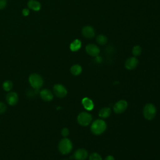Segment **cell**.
I'll list each match as a JSON object with an SVG mask.
<instances>
[{
    "label": "cell",
    "mask_w": 160,
    "mask_h": 160,
    "mask_svg": "<svg viewBox=\"0 0 160 160\" xmlns=\"http://www.w3.org/2000/svg\"><path fill=\"white\" fill-rule=\"evenodd\" d=\"M107 124L102 119H98L92 122L91 126V131L95 135L102 134L106 129Z\"/></svg>",
    "instance_id": "1"
},
{
    "label": "cell",
    "mask_w": 160,
    "mask_h": 160,
    "mask_svg": "<svg viewBox=\"0 0 160 160\" xmlns=\"http://www.w3.org/2000/svg\"><path fill=\"white\" fill-rule=\"evenodd\" d=\"M59 152L63 155H66L71 152L72 149V143L71 141L67 138H64L60 140L58 146Z\"/></svg>",
    "instance_id": "2"
},
{
    "label": "cell",
    "mask_w": 160,
    "mask_h": 160,
    "mask_svg": "<svg viewBox=\"0 0 160 160\" xmlns=\"http://www.w3.org/2000/svg\"><path fill=\"white\" fill-rule=\"evenodd\" d=\"M28 82L34 89H40L44 84L43 78L38 73L31 74L28 77Z\"/></svg>",
    "instance_id": "3"
},
{
    "label": "cell",
    "mask_w": 160,
    "mask_h": 160,
    "mask_svg": "<svg viewBox=\"0 0 160 160\" xmlns=\"http://www.w3.org/2000/svg\"><path fill=\"white\" fill-rule=\"evenodd\" d=\"M156 115V108L152 103L146 104L143 108V116L147 120L153 119Z\"/></svg>",
    "instance_id": "4"
},
{
    "label": "cell",
    "mask_w": 160,
    "mask_h": 160,
    "mask_svg": "<svg viewBox=\"0 0 160 160\" xmlns=\"http://www.w3.org/2000/svg\"><path fill=\"white\" fill-rule=\"evenodd\" d=\"M92 119V117L91 114L87 112H80L77 117V121L78 124L82 126H86L89 125Z\"/></svg>",
    "instance_id": "5"
},
{
    "label": "cell",
    "mask_w": 160,
    "mask_h": 160,
    "mask_svg": "<svg viewBox=\"0 0 160 160\" xmlns=\"http://www.w3.org/2000/svg\"><path fill=\"white\" fill-rule=\"evenodd\" d=\"M53 93L58 98H63L68 94V91L62 84H56L53 86Z\"/></svg>",
    "instance_id": "6"
},
{
    "label": "cell",
    "mask_w": 160,
    "mask_h": 160,
    "mask_svg": "<svg viewBox=\"0 0 160 160\" xmlns=\"http://www.w3.org/2000/svg\"><path fill=\"white\" fill-rule=\"evenodd\" d=\"M128 106V104L126 100L121 99L114 104L113 106V110L116 114H121L126 110Z\"/></svg>",
    "instance_id": "7"
},
{
    "label": "cell",
    "mask_w": 160,
    "mask_h": 160,
    "mask_svg": "<svg viewBox=\"0 0 160 160\" xmlns=\"http://www.w3.org/2000/svg\"><path fill=\"white\" fill-rule=\"evenodd\" d=\"M19 101V97L17 92L14 91L8 92L6 96V101L9 106L16 105Z\"/></svg>",
    "instance_id": "8"
},
{
    "label": "cell",
    "mask_w": 160,
    "mask_h": 160,
    "mask_svg": "<svg viewBox=\"0 0 160 160\" xmlns=\"http://www.w3.org/2000/svg\"><path fill=\"white\" fill-rule=\"evenodd\" d=\"M40 98L46 102H50L53 99L54 94L48 89H42L39 91Z\"/></svg>",
    "instance_id": "9"
},
{
    "label": "cell",
    "mask_w": 160,
    "mask_h": 160,
    "mask_svg": "<svg viewBox=\"0 0 160 160\" xmlns=\"http://www.w3.org/2000/svg\"><path fill=\"white\" fill-rule=\"evenodd\" d=\"M86 52L93 57H96L99 55L100 52V49L98 46L94 44H89L86 46Z\"/></svg>",
    "instance_id": "10"
},
{
    "label": "cell",
    "mask_w": 160,
    "mask_h": 160,
    "mask_svg": "<svg viewBox=\"0 0 160 160\" xmlns=\"http://www.w3.org/2000/svg\"><path fill=\"white\" fill-rule=\"evenodd\" d=\"M88 156V151L83 148H79L77 149L73 154V158L76 160H85L87 159Z\"/></svg>",
    "instance_id": "11"
},
{
    "label": "cell",
    "mask_w": 160,
    "mask_h": 160,
    "mask_svg": "<svg viewBox=\"0 0 160 160\" xmlns=\"http://www.w3.org/2000/svg\"><path fill=\"white\" fill-rule=\"evenodd\" d=\"M138 64V60L136 57H131L125 61V67L129 70L134 69Z\"/></svg>",
    "instance_id": "12"
},
{
    "label": "cell",
    "mask_w": 160,
    "mask_h": 160,
    "mask_svg": "<svg viewBox=\"0 0 160 160\" xmlns=\"http://www.w3.org/2000/svg\"><path fill=\"white\" fill-rule=\"evenodd\" d=\"M82 34L86 38H92L95 35V31L92 26H86L82 29Z\"/></svg>",
    "instance_id": "13"
},
{
    "label": "cell",
    "mask_w": 160,
    "mask_h": 160,
    "mask_svg": "<svg viewBox=\"0 0 160 160\" xmlns=\"http://www.w3.org/2000/svg\"><path fill=\"white\" fill-rule=\"evenodd\" d=\"M83 107L88 111H91L94 108V102L93 101L89 98L85 97L81 101Z\"/></svg>",
    "instance_id": "14"
},
{
    "label": "cell",
    "mask_w": 160,
    "mask_h": 160,
    "mask_svg": "<svg viewBox=\"0 0 160 160\" xmlns=\"http://www.w3.org/2000/svg\"><path fill=\"white\" fill-rule=\"evenodd\" d=\"M111 114V109L109 107H104L101 108L98 113L99 116L101 119H105L108 118Z\"/></svg>",
    "instance_id": "15"
},
{
    "label": "cell",
    "mask_w": 160,
    "mask_h": 160,
    "mask_svg": "<svg viewBox=\"0 0 160 160\" xmlns=\"http://www.w3.org/2000/svg\"><path fill=\"white\" fill-rule=\"evenodd\" d=\"M28 6L29 9L36 11H38L41 9V4L35 0H29L28 2Z\"/></svg>",
    "instance_id": "16"
},
{
    "label": "cell",
    "mask_w": 160,
    "mask_h": 160,
    "mask_svg": "<svg viewBox=\"0 0 160 160\" xmlns=\"http://www.w3.org/2000/svg\"><path fill=\"white\" fill-rule=\"evenodd\" d=\"M71 73L74 76H78L82 72V68L79 64H74L71 67Z\"/></svg>",
    "instance_id": "17"
},
{
    "label": "cell",
    "mask_w": 160,
    "mask_h": 160,
    "mask_svg": "<svg viewBox=\"0 0 160 160\" xmlns=\"http://www.w3.org/2000/svg\"><path fill=\"white\" fill-rule=\"evenodd\" d=\"M81 46V42L79 39H75L73 42H72L70 44L69 48L72 51H78Z\"/></svg>",
    "instance_id": "18"
},
{
    "label": "cell",
    "mask_w": 160,
    "mask_h": 160,
    "mask_svg": "<svg viewBox=\"0 0 160 160\" xmlns=\"http://www.w3.org/2000/svg\"><path fill=\"white\" fill-rule=\"evenodd\" d=\"M2 87L4 91L9 92L11 91V89H12V87H13L12 82L10 80H6L2 82Z\"/></svg>",
    "instance_id": "19"
},
{
    "label": "cell",
    "mask_w": 160,
    "mask_h": 160,
    "mask_svg": "<svg viewBox=\"0 0 160 160\" xmlns=\"http://www.w3.org/2000/svg\"><path fill=\"white\" fill-rule=\"evenodd\" d=\"M96 41L100 45H104L108 42V38L104 35L99 34L96 37Z\"/></svg>",
    "instance_id": "20"
},
{
    "label": "cell",
    "mask_w": 160,
    "mask_h": 160,
    "mask_svg": "<svg viewBox=\"0 0 160 160\" xmlns=\"http://www.w3.org/2000/svg\"><path fill=\"white\" fill-rule=\"evenodd\" d=\"M141 52H142V49L139 46L137 45L133 47L132 49V53L134 56H139L141 54Z\"/></svg>",
    "instance_id": "21"
},
{
    "label": "cell",
    "mask_w": 160,
    "mask_h": 160,
    "mask_svg": "<svg viewBox=\"0 0 160 160\" xmlns=\"http://www.w3.org/2000/svg\"><path fill=\"white\" fill-rule=\"evenodd\" d=\"M89 160H102V157L98 152H92L89 157Z\"/></svg>",
    "instance_id": "22"
},
{
    "label": "cell",
    "mask_w": 160,
    "mask_h": 160,
    "mask_svg": "<svg viewBox=\"0 0 160 160\" xmlns=\"http://www.w3.org/2000/svg\"><path fill=\"white\" fill-rule=\"evenodd\" d=\"M69 134V131L67 128H64L61 129V134L64 138H67Z\"/></svg>",
    "instance_id": "23"
},
{
    "label": "cell",
    "mask_w": 160,
    "mask_h": 160,
    "mask_svg": "<svg viewBox=\"0 0 160 160\" xmlns=\"http://www.w3.org/2000/svg\"><path fill=\"white\" fill-rule=\"evenodd\" d=\"M6 109H7V107L5 103L3 102L2 101H0V114L5 112V111H6Z\"/></svg>",
    "instance_id": "24"
},
{
    "label": "cell",
    "mask_w": 160,
    "mask_h": 160,
    "mask_svg": "<svg viewBox=\"0 0 160 160\" xmlns=\"http://www.w3.org/2000/svg\"><path fill=\"white\" fill-rule=\"evenodd\" d=\"M6 5V0H0V9H3Z\"/></svg>",
    "instance_id": "25"
},
{
    "label": "cell",
    "mask_w": 160,
    "mask_h": 160,
    "mask_svg": "<svg viewBox=\"0 0 160 160\" xmlns=\"http://www.w3.org/2000/svg\"><path fill=\"white\" fill-rule=\"evenodd\" d=\"M29 14V9H24L22 10V14H23L24 16H28Z\"/></svg>",
    "instance_id": "26"
},
{
    "label": "cell",
    "mask_w": 160,
    "mask_h": 160,
    "mask_svg": "<svg viewBox=\"0 0 160 160\" xmlns=\"http://www.w3.org/2000/svg\"><path fill=\"white\" fill-rule=\"evenodd\" d=\"M95 61L96 62L98 63H100L101 61H102V59H101V57L99 56H97L95 57Z\"/></svg>",
    "instance_id": "27"
},
{
    "label": "cell",
    "mask_w": 160,
    "mask_h": 160,
    "mask_svg": "<svg viewBox=\"0 0 160 160\" xmlns=\"http://www.w3.org/2000/svg\"><path fill=\"white\" fill-rule=\"evenodd\" d=\"M104 160H114V157L112 156L108 155V156H107L105 158V159Z\"/></svg>",
    "instance_id": "28"
},
{
    "label": "cell",
    "mask_w": 160,
    "mask_h": 160,
    "mask_svg": "<svg viewBox=\"0 0 160 160\" xmlns=\"http://www.w3.org/2000/svg\"><path fill=\"white\" fill-rule=\"evenodd\" d=\"M64 160H67V159H64Z\"/></svg>",
    "instance_id": "29"
}]
</instances>
